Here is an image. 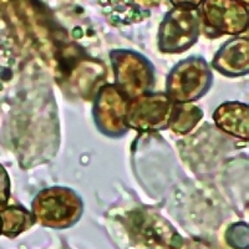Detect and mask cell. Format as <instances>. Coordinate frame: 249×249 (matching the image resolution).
<instances>
[{"label": "cell", "mask_w": 249, "mask_h": 249, "mask_svg": "<svg viewBox=\"0 0 249 249\" xmlns=\"http://www.w3.org/2000/svg\"><path fill=\"white\" fill-rule=\"evenodd\" d=\"M175 4H183L182 6H196L198 3H201V0H172Z\"/></svg>", "instance_id": "obj_1"}, {"label": "cell", "mask_w": 249, "mask_h": 249, "mask_svg": "<svg viewBox=\"0 0 249 249\" xmlns=\"http://www.w3.org/2000/svg\"><path fill=\"white\" fill-rule=\"evenodd\" d=\"M243 3H244V5H247V0H243Z\"/></svg>", "instance_id": "obj_2"}]
</instances>
